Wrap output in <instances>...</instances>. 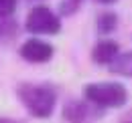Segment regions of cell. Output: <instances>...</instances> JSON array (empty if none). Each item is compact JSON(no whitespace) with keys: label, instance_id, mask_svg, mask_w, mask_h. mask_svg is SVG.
I'll return each mask as SVG.
<instances>
[{"label":"cell","instance_id":"6da1fadb","mask_svg":"<svg viewBox=\"0 0 132 123\" xmlns=\"http://www.w3.org/2000/svg\"><path fill=\"white\" fill-rule=\"evenodd\" d=\"M16 95L27 111L37 119H47L53 115L57 105V93L51 85L41 83H20L16 87Z\"/></svg>","mask_w":132,"mask_h":123},{"label":"cell","instance_id":"7a4b0ae2","mask_svg":"<svg viewBox=\"0 0 132 123\" xmlns=\"http://www.w3.org/2000/svg\"><path fill=\"white\" fill-rule=\"evenodd\" d=\"M83 97L98 109H118L126 105L128 91L118 81H102V83H87L83 87Z\"/></svg>","mask_w":132,"mask_h":123},{"label":"cell","instance_id":"3957f363","mask_svg":"<svg viewBox=\"0 0 132 123\" xmlns=\"http://www.w3.org/2000/svg\"><path fill=\"white\" fill-rule=\"evenodd\" d=\"M24 26L31 34H57L61 30V18L49 6L39 4L29 12Z\"/></svg>","mask_w":132,"mask_h":123},{"label":"cell","instance_id":"277c9868","mask_svg":"<svg viewBox=\"0 0 132 123\" xmlns=\"http://www.w3.org/2000/svg\"><path fill=\"white\" fill-rule=\"evenodd\" d=\"M18 53L24 61L35 63V65H41V63H47L53 59V46L41 38H29L27 43H22Z\"/></svg>","mask_w":132,"mask_h":123},{"label":"cell","instance_id":"5b68a950","mask_svg":"<svg viewBox=\"0 0 132 123\" xmlns=\"http://www.w3.org/2000/svg\"><path fill=\"white\" fill-rule=\"evenodd\" d=\"M118 53H120V46H118L116 40L102 38V40L96 43L94 50H92V59H94V63L100 65V67H108V65L118 57Z\"/></svg>","mask_w":132,"mask_h":123},{"label":"cell","instance_id":"8992f818","mask_svg":"<svg viewBox=\"0 0 132 123\" xmlns=\"http://www.w3.org/2000/svg\"><path fill=\"white\" fill-rule=\"evenodd\" d=\"M89 101H69L63 107V117L69 123H85L89 117Z\"/></svg>","mask_w":132,"mask_h":123},{"label":"cell","instance_id":"52a82bcc","mask_svg":"<svg viewBox=\"0 0 132 123\" xmlns=\"http://www.w3.org/2000/svg\"><path fill=\"white\" fill-rule=\"evenodd\" d=\"M108 71L112 75H120V77H130L132 79V50L118 53V57L108 65Z\"/></svg>","mask_w":132,"mask_h":123},{"label":"cell","instance_id":"ba28073f","mask_svg":"<svg viewBox=\"0 0 132 123\" xmlns=\"http://www.w3.org/2000/svg\"><path fill=\"white\" fill-rule=\"evenodd\" d=\"M96 26H98V32L100 34H110V32L116 30L118 26V16L116 12H100L98 20H96Z\"/></svg>","mask_w":132,"mask_h":123},{"label":"cell","instance_id":"9c48e42d","mask_svg":"<svg viewBox=\"0 0 132 123\" xmlns=\"http://www.w3.org/2000/svg\"><path fill=\"white\" fill-rule=\"evenodd\" d=\"M14 32H16V22L12 20V16L8 18L0 16V38H10L14 36Z\"/></svg>","mask_w":132,"mask_h":123},{"label":"cell","instance_id":"30bf717a","mask_svg":"<svg viewBox=\"0 0 132 123\" xmlns=\"http://www.w3.org/2000/svg\"><path fill=\"white\" fill-rule=\"evenodd\" d=\"M83 4V0H61L59 4V12L63 16H71L79 10V6Z\"/></svg>","mask_w":132,"mask_h":123},{"label":"cell","instance_id":"8fae6325","mask_svg":"<svg viewBox=\"0 0 132 123\" xmlns=\"http://www.w3.org/2000/svg\"><path fill=\"white\" fill-rule=\"evenodd\" d=\"M14 10H16V0H0V16L2 18L12 16Z\"/></svg>","mask_w":132,"mask_h":123},{"label":"cell","instance_id":"7c38bea8","mask_svg":"<svg viewBox=\"0 0 132 123\" xmlns=\"http://www.w3.org/2000/svg\"><path fill=\"white\" fill-rule=\"evenodd\" d=\"M0 123H20V121H14V119H8V117H0Z\"/></svg>","mask_w":132,"mask_h":123},{"label":"cell","instance_id":"4fadbf2b","mask_svg":"<svg viewBox=\"0 0 132 123\" xmlns=\"http://www.w3.org/2000/svg\"><path fill=\"white\" fill-rule=\"evenodd\" d=\"M96 2H100V4H114L118 0H96Z\"/></svg>","mask_w":132,"mask_h":123},{"label":"cell","instance_id":"5bb4252c","mask_svg":"<svg viewBox=\"0 0 132 123\" xmlns=\"http://www.w3.org/2000/svg\"><path fill=\"white\" fill-rule=\"evenodd\" d=\"M120 123H132V111H130V115H128V117H126L124 121H120Z\"/></svg>","mask_w":132,"mask_h":123},{"label":"cell","instance_id":"9a60e30c","mask_svg":"<svg viewBox=\"0 0 132 123\" xmlns=\"http://www.w3.org/2000/svg\"><path fill=\"white\" fill-rule=\"evenodd\" d=\"M33 2H41V0H33Z\"/></svg>","mask_w":132,"mask_h":123}]
</instances>
